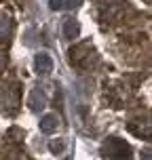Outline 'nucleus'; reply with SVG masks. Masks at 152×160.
<instances>
[{"label":"nucleus","mask_w":152,"mask_h":160,"mask_svg":"<svg viewBox=\"0 0 152 160\" xmlns=\"http://www.w3.org/2000/svg\"><path fill=\"white\" fill-rule=\"evenodd\" d=\"M102 154L110 156V158L131 160V148H129L123 139H116V137H112V139H108V141H106L104 148H102Z\"/></svg>","instance_id":"1"},{"label":"nucleus","mask_w":152,"mask_h":160,"mask_svg":"<svg viewBox=\"0 0 152 160\" xmlns=\"http://www.w3.org/2000/svg\"><path fill=\"white\" fill-rule=\"evenodd\" d=\"M36 70L38 74H51L53 72V61H51V57L45 55V53H40L36 57Z\"/></svg>","instance_id":"2"},{"label":"nucleus","mask_w":152,"mask_h":160,"mask_svg":"<svg viewBox=\"0 0 152 160\" xmlns=\"http://www.w3.org/2000/svg\"><path fill=\"white\" fill-rule=\"evenodd\" d=\"M28 103H30V108H32L34 112L45 108V95H42V91H40V88H34V91H32V97H30V101H28Z\"/></svg>","instance_id":"3"},{"label":"nucleus","mask_w":152,"mask_h":160,"mask_svg":"<svg viewBox=\"0 0 152 160\" xmlns=\"http://www.w3.org/2000/svg\"><path fill=\"white\" fill-rule=\"evenodd\" d=\"M55 128H57V116L55 114H49V116L42 118V122H40V131L42 133H53Z\"/></svg>","instance_id":"4"},{"label":"nucleus","mask_w":152,"mask_h":160,"mask_svg":"<svg viewBox=\"0 0 152 160\" xmlns=\"http://www.w3.org/2000/svg\"><path fill=\"white\" fill-rule=\"evenodd\" d=\"M76 34H78V23H74L72 19H68L64 25V36L66 38H74Z\"/></svg>","instance_id":"5"},{"label":"nucleus","mask_w":152,"mask_h":160,"mask_svg":"<svg viewBox=\"0 0 152 160\" xmlns=\"http://www.w3.org/2000/svg\"><path fill=\"white\" fill-rule=\"evenodd\" d=\"M51 150H53V152H61V150H64V143H61V141H59V143H51Z\"/></svg>","instance_id":"6"}]
</instances>
